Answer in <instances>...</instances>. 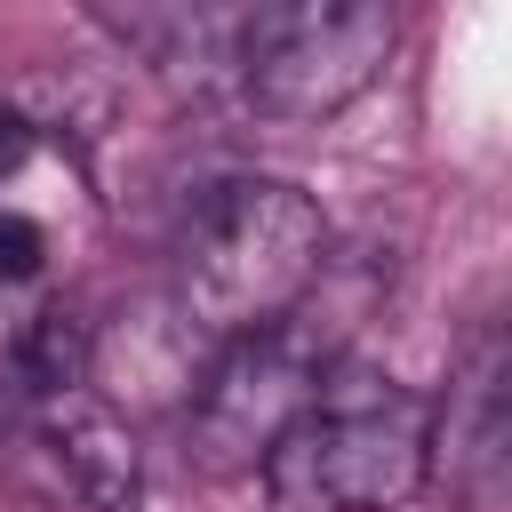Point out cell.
Masks as SVG:
<instances>
[{
    "mask_svg": "<svg viewBox=\"0 0 512 512\" xmlns=\"http://www.w3.org/2000/svg\"><path fill=\"white\" fill-rule=\"evenodd\" d=\"M320 256H328V216L304 184L224 176L184 216L176 288H184V312L232 344V336L280 328L320 280Z\"/></svg>",
    "mask_w": 512,
    "mask_h": 512,
    "instance_id": "6da1fadb",
    "label": "cell"
},
{
    "mask_svg": "<svg viewBox=\"0 0 512 512\" xmlns=\"http://www.w3.org/2000/svg\"><path fill=\"white\" fill-rule=\"evenodd\" d=\"M424 480H432V400L360 360H328L320 400L264 456L272 512H392Z\"/></svg>",
    "mask_w": 512,
    "mask_h": 512,
    "instance_id": "7a4b0ae2",
    "label": "cell"
},
{
    "mask_svg": "<svg viewBox=\"0 0 512 512\" xmlns=\"http://www.w3.org/2000/svg\"><path fill=\"white\" fill-rule=\"evenodd\" d=\"M392 40H400V16L384 0H280V8L240 16L232 72L256 112L328 120L376 88Z\"/></svg>",
    "mask_w": 512,
    "mask_h": 512,
    "instance_id": "3957f363",
    "label": "cell"
},
{
    "mask_svg": "<svg viewBox=\"0 0 512 512\" xmlns=\"http://www.w3.org/2000/svg\"><path fill=\"white\" fill-rule=\"evenodd\" d=\"M320 376H328V352L288 320L232 336L192 392V440L208 448V464H264L280 432L320 400Z\"/></svg>",
    "mask_w": 512,
    "mask_h": 512,
    "instance_id": "277c9868",
    "label": "cell"
},
{
    "mask_svg": "<svg viewBox=\"0 0 512 512\" xmlns=\"http://www.w3.org/2000/svg\"><path fill=\"white\" fill-rule=\"evenodd\" d=\"M32 424H40L48 472L88 512H144V448H136V432H128V416L112 400H96L80 384V392L32 400Z\"/></svg>",
    "mask_w": 512,
    "mask_h": 512,
    "instance_id": "5b68a950",
    "label": "cell"
},
{
    "mask_svg": "<svg viewBox=\"0 0 512 512\" xmlns=\"http://www.w3.org/2000/svg\"><path fill=\"white\" fill-rule=\"evenodd\" d=\"M504 440H512V408H504V336L480 328L472 352L448 368V400L432 408V464L448 472L456 496L496 504Z\"/></svg>",
    "mask_w": 512,
    "mask_h": 512,
    "instance_id": "8992f818",
    "label": "cell"
},
{
    "mask_svg": "<svg viewBox=\"0 0 512 512\" xmlns=\"http://www.w3.org/2000/svg\"><path fill=\"white\" fill-rule=\"evenodd\" d=\"M8 360H16V376H24V392H32V400L80 392V384H88V328H80V312H64V304H40V312L16 328Z\"/></svg>",
    "mask_w": 512,
    "mask_h": 512,
    "instance_id": "52a82bcc",
    "label": "cell"
},
{
    "mask_svg": "<svg viewBox=\"0 0 512 512\" xmlns=\"http://www.w3.org/2000/svg\"><path fill=\"white\" fill-rule=\"evenodd\" d=\"M40 264H48V232H40L24 208H0V288L40 280Z\"/></svg>",
    "mask_w": 512,
    "mask_h": 512,
    "instance_id": "ba28073f",
    "label": "cell"
},
{
    "mask_svg": "<svg viewBox=\"0 0 512 512\" xmlns=\"http://www.w3.org/2000/svg\"><path fill=\"white\" fill-rule=\"evenodd\" d=\"M32 144H40L32 120H24V112H0V176H16V168L32 160Z\"/></svg>",
    "mask_w": 512,
    "mask_h": 512,
    "instance_id": "9c48e42d",
    "label": "cell"
}]
</instances>
